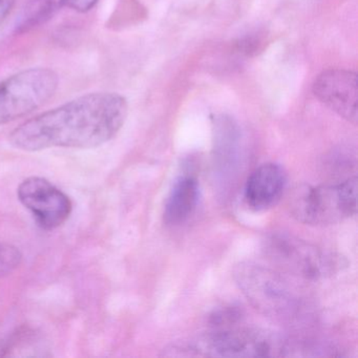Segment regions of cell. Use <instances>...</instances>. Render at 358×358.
<instances>
[{"label":"cell","instance_id":"6da1fadb","mask_svg":"<svg viewBox=\"0 0 358 358\" xmlns=\"http://www.w3.org/2000/svg\"><path fill=\"white\" fill-rule=\"evenodd\" d=\"M127 114L120 94L90 93L33 117L12 131L9 141L24 152L98 148L120 131Z\"/></svg>","mask_w":358,"mask_h":358},{"label":"cell","instance_id":"7a4b0ae2","mask_svg":"<svg viewBox=\"0 0 358 358\" xmlns=\"http://www.w3.org/2000/svg\"><path fill=\"white\" fill-rule=\"evenodd\" d=\"M234 278L253 308L267 317L293 322L303 313V299L282 274L251 262H242L234 269Z\"/></svg>","mask_w":358,"mask_h":358},{"label":"cell","instance_id":"3957f363","mask_svg":"<svg viewBox=\"0 0 358 358\" xmlns=\"http://www.w3.org/2000/svg\"><path fill=\"white\" fill-rule=\"evenodd\" d=\"M297 345L271 331L221 328L192 341L187 351L210 357L265 358L297 356Z\"/></svg>","mask_w":358,"mask_h":358},{"label":"cell","instance_id":"277c9868","mask_svg":"<svg viewBox=\"0 0 358 358\" xmlns=\"http://www.w3.org/2000/svg\"><path fill=\"white\" fill-rule=\"evenodd\" d=\"M293 217L306 225L341 223L357 213V179L349 178L335 185L303 186L290 201Z\"/></svg>","mask_w":358,"mask_h":358},{"label":"cell","instance_id":"5b68a950","mask_svg":"<svg viewBox=\"0 0 358 358\" xmlns=\"http://www.w3.org/2000/svg\"><path fill=\"white\" fill-rule=\"evenodd\" d=\"M264 243L268 259L297 278L309 280L330 278L343 266L339 255L290 234H270Z\"/></svg>","mask_w":358,"mask_h":358},{"label":"cell","instance_id":"8992f818","mask_svg":"<svg viewBox=\"0 0 358 358\" xmlns=\"http://www.w3.org/2000/svg\"><path fill=\"white\" fill-rule=\"evenodd\" d=\"M59 76L48 68L16 73L0 83V125L22 118L45 106L57 92Z\"/></svg>","mask_w":358,"mask_h":358},{"label":"cell","instance_id":"52a82bcc","mask_svg":"<svg viewBox=\"0 0 358 358\" xmlns=\"http://www.w3.org/2000/svg\"><path fill=\"white\" fill-rule=\"evenodd\" d=\"M18 200L31 211L39 227L50 231L64 225L73 210L71 199L51 182L30 177L17 188Z\"/></svg>","mask_w":358,"mask_h":358},{"label":"cell","instance_id":"ba28073f","mask_svg":"<svg viewBox=\"0 0 358 358\" xmlns=\"http://www.w3.org/2000/svg\"><path fill=\"white\" fill-rule=\"evenodd\" d=\"M313 93L327 108L357 124L358 85L355 73L341 69L324 71L314 81Z\"/></svg>","mask_w":358,"mask_h":358},{"label":"cell","instance_id":"9c48e42d","mask_svg":"<svg viewBox=\"0 0 358 358\" xmlns=\"http://www.w3.org/2000/svg\"><path fill=\"white\" fill-rule=\"evenodd\" d=\"M286 184V173L280 165L276 163L262 164L247 179L245 201L252 210H268L280 202Z\"/></svg>","mask_w":358,"mask_h":358},{"label":"cell","instance_id":"30bf717a","mask_svg":"<svg viewBox=\"0 0 358 358\" xmlns=\"http://www.w3.org/2000/svg\"><path fill=\"white\" fill-rule=\"evenodd\" d=\"M200 198V185L192 176H183L173 184L164 208V221L167 225L185 223L196 211Z\"/></svg>","mask_w":358,"mask_h":358},{"label":"cell","instance_id":"8fae6325","mask_svg":"<svg viewBox=\"0 0 358 358\" xmlns=\"http://www.w3.org/2000/svg\"><path fill=\"white\" fill-rule=\"evenodd\" d=\"M20 249L9 243L0 242V278L9 275L22 263Z\"/></svg>","mask_w":358,"mask_h":358},{"label":"cell","instance_id":"7c38bea8","mask_svg":"<svg viewBox=\"0 0 358 358\" xmlns=\"http://www.w3.org/2000/svg\"><path fill=\"white\" fill-rule=\"evenodd\" d=\"M99 0H59L60 5L78 13H87L95 8Z\"/></svg>","mask_w":358,"mask_h":358},{"label":"cell","instance_id":"4fadbf2b","mask_svg":"<svg viewBox=\"0 0 358 358\" xmlns=\"http://www.w3.org/2000/svg\"><path fill=\"white\" fill-rule=\"evenodd\" d=\"M263 41L259 37H246L238 43V50L245 55L249 56L257 54L262 49Z\"/></svg>","mask_w":358,"mask_h":358},{"label":"cell","instance_id":"5bb4252c","mask_svg":"<svg viewBox=\"0 0 358 358\" xmlns=\"http://www.w3.org/2000/svg\"><path fill=\"white\" fill-rule=\"evenodd\" d=\"M15 5V0H0V24L5 22Z\"/></svg>","mask_w":358,"mask_h":358}]
</instances>
